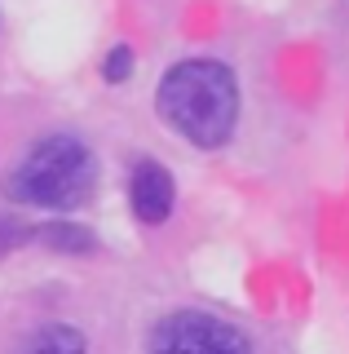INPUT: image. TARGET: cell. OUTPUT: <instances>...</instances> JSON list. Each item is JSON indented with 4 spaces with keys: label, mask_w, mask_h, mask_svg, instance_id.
<instances>
[{
    "label": "cell",
    "mask_w": 349,
    "mask_h": 354,
    "mask_svg": "<svg viewBox=\"0 0 349 354\" xmlns=\"http://www.w3.org/2000/svg\"><path fill=\"white\" fill-rule=\"evenodd\" d=\"M155 106L172 133L203 151H217L239 124V80L217 58H186L163 71Z\"/></svg>",
    "instance_id": "cell-1"
},
{
    "label": "cell",
    "mask_w": 349,
    "mask_h": 354,
    "mask_svg": "<svg viewBox=\"0 0 349 354\" xmlns=\"http://www.w3.org/2000/svg\"><path fill=\"white\" fill-rule=\"evenodd\" d=\"M93 186H97L93 151L71 133H53V138H40L23 155V164L9 177V199L62 213V208L89 204Z\"/></svg>",
    "instance_id": "cell-2"
},
{
    "label": "cell",
    "mask_w": 349,
    "mask_h": 354,
    "mask_svg": "<svg viewBox=\"0 0 349 354\" xmlns=\"http://www.w3.org/2000/svg\"><path fill=\"white\" fill-rule=\"evenodd\" d=\"M146 354H252V341L208 310H172L150 328Z\"/></svg>",
    "instance_id": "cell-3"
},
{
    "label": "cell",
    "mask_w": 349,
    "mask_h": 354,
    "mask_svg": "<svg viewBox=\"0 0 349 354\" xmlns=\"http://www.w3.org/2000/svg\"><path fill=\"white\" fill-rule=\"evenodd\" d=\"M128 199H133V213L137 221H146V226H159V221H168L172 213V173L163 169L159 160H137L133 177H128Z\"/></svg>",
    "instance_id": "cell-4"
},
{
    "label": "cell",
    "mask_w": 349,
    "mask_h": 354,
    "mask_svg": "<svg viewBox=\"0 0 349 354\" xmlns=\"http://www.w3.org/2000/svg\"><path fill=\"white\" fill-rule=\"evenodd\" d=\"M84 332H75L67 324H49L40 332H31V337L18 346V354H84Z\"/></svg>",
    "instance_id": "cell-5"
},
{
    "label": "cell",
    "mask_w": 349,
    "mask_h": 354,
    "mask_svg": "<svg viewBox=\"0 0 349 354\" xmlns=\"http://www.w3.org/2000/svg\"><path fill=\"white\" fill-rule=\"evenodd\" d=\"M36 239L53 243V248H62V252H89L93 248V235L84 226H40Z\"/></svg>",
    "instance_id": "cell-6"
},
{
    "label": "cell",
    "mask_w": 349,
    "mask_h": 354,
    "mask_svg": "<svg viewBox=\"0 0 349 354\" xmlns=\"http://www.w3.org/2000/svg\"><path fill=\"white\" fill-rule=\"evenodd\" d=\"M128 71H133V49H124V44H115L111 53H106V62H102V75L106 80H128Z\"/></svg>",
    "instance_id": "cell-7"
},
{
    "label": "cell",
    "mask_w": 349,
    "mask_h": 354,
    "mask_svg": "<svg viewBox=\"0 0 349 354\" xmlns=\"http://www.w3.org/2000/svg\"><path fill=\"white\" fill-rule=\"evenodd\" d=\"M27 235H36V230L18 226L14 217H0V252H9V248H14V243H23Z\"/></svg>",
    "instance_id": "cell-8"
}]
</instances>
